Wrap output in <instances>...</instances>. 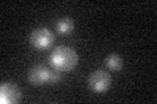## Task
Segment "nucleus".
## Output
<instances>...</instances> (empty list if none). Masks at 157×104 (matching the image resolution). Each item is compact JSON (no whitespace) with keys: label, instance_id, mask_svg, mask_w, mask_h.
<instances>
[{"label":"nucleus","instance_id":"8","mask_svg":"<svg viewBox=\"0 0 157 104\" xmlns=\"http://www.w3.org/2000/svg\"><path fill=\"white\" fill-rule=\"evenodd\" d=\"M60 81V74L58 70H54L50 73V78H48V83H58Z\"/></svg>","mask_w":157,"mask_h":104},{"label":"nucleus","instance_id":"1","mask_svg":"<svg viewBox=\"0 0 157 104\" xmlns=\"http://www.w3.org/2000/svg\"><path fill=\"white\" fill-rule=\"evenodd\" d=\"M48 63L58 72H70L76 68L78 55L75 49L68 46H58L51 51Z\"/></svg>","mask_w":157,"mask_h":104},{"label":"nucleus","instance_id":"4","mask_svg":"<svg viewBox=\"0 0 157 104\" xmlns=\"http://www.w3.org/2000/svg\"><path fill=\"white\" fill-rule=\"evenodd\" d=\"M21 100V90L13 83H3L0 86V102L3 104H14Z\"/></svg>","mask_w":157,"mask_h":104},{"label":"nucleus","instance_id":"2","mask_svg":"<svg viewBox=\"0 0 157 104\" xmlns=\"http://www.w3.org/2000/svg\"><path fill=\"white\" fill-rule=\"evenodd\" d=\"M88 85L94 92H106L111 86V76L105 70L93 72L88 78Z\"/></svg>","mask_w":157,"mask_h":104},{"label":"nucleus","instance_id":"6","mask_svg":"<svg viewBox=\"0 0 157 104\" xmlns=\"http://www.w3.org/2000/svg\"><path fill=\"white\" fill-rule=\"evenodd\" d=\"M56 30L59 34H62V35H68V34H71L73 30V21L68 17L60 18L56 23Z\"/></svg>","mask_w":157,"mask_h":104},{"label":"nucleus","instance_id":"5","mask_svg":"<svg viewBox=\"0 0 157 104\" xmlns=\"http://www.w3.org/2000/svg\"><path fill=\"white\" fill-rule=\"evenodd\" d=\"M50 73H51V70L50 69H47V66H45V65H36V66H33L30 70H29L28 80L34 86H42V85H45V83L48 82Z\"/></svg>","mask_w":157,"mask_h":104},{"label":"nucleus","instance_id":"3","mask_svg":"<svg viewBox=\"0 0 157 104\" xmlns=\"http://www.w3.org/2000/svg\"><path fill=\"white\" fill-rule=\"evenodd\" d=\"M30 44L33 47L39 48V49H45L47 47H50L54 42V34L46 27L36 29L30 34Z\"/></svg>","mask_w":157,"mask_h":104},{"label":"nucleus","instance_id":"7","mask_svg":"<svg viewBox=\"0 0 157 104\" xmlns=\"http://www.w3.org/2000/svg\"><path fill=\"white\" fill-rule=\"evenodd\" d=\"M106 66L111 69V70H121L122 66H123V60H122V57L119 55H117V53H111L106 57Z\"/></svg>","mask_w":157,"mask_h":104}]
</instances>
